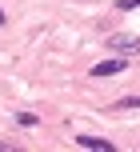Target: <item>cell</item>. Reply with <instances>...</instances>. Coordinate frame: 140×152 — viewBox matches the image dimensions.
<instances>
[{
    "mask_svg": "<svg viewBox=\"0 0 140 152\" xmlns=\"http://www.w3.org/2000/svg\"><path fill=\"white\" fill-rule=\"evenodd\" d=\"M108 48H112L116 56H124V52H140V36H112Z\"/></svg>",
    "mask_w": 140,
    "mask_h": 152,
    "instance_id": "obj_1",
    "label": "cell"
},
{
    "mask_svg": "<svg viewBox=\"0 0 140 152\" xmlns=\"http://www.w3.org/2000/svg\"><path fill=\"white\" fill-rule=\"evenodd\" d=\"M116 72H124V56H112V60H104V64H96V68H92L96 80H104V76H116Z\"/></svg>",
    "mask_w": 140,
    "mask_h": 152,
    "instance_id": "obj_2",
    "label": "cell"
},
{
    "mask_svg": "<svg viewBox=\"0 0 140 152\" xmlns=\"http://www.w3.org/2000/svg\"><path fill=\"white\" fill-rule=\"evenodd\" d=\"M76 144H80V148H92V152H112V144L100 140V136H76Z\"/></svg>",
    "mask_w": 140,
    "mask_h": 152,
    "instance_id": "obj_3",
    "label": "cell"
},
{
    "mask_svg": "<svg viewBox=\"0 0 140 152\" xmlns=\"http://www.w3.org/2000/svg\"><path fill=\"white\" fill-rule=\"evenodd\" d=\"M112 108H120V112H132V108H140V96H120Z\"/></svg>",
    "mask_w": 140,
    "mask_h": 152,
    "instance_id": "obj_4",
    "label": "cell"
},
{
    "mask_svg": "<svg viewBox=\"0 0 140 152\" xmlns=\"http://www.w3.org/2000/svg\"><path fill=\"white\" fill-rule=\"evenodd\" d=\"M16 124H20V128H36V116L32 112H16Z\"/></svg>",
    "mask_w": 140,
    "mask_h": 152,
    "instance_id": "obj_5",
    "label": "cell"
},
{
    "mask_svg": "<svg viewBox=\"0 0 140 152\" xmlns=\"http://www.w3.org/2000/svg\"><path fill=\"white\" fill-rule=\"evenodd\" d=\"M116 8L120 12H132V8H140V0H116Z\"/></svg>",
    "mask_w": 140,
    "mask_h": 152,
    "instance_id": "obj_6",
    "label": "cell"
},
{
    "mask_svg": "<svg viewBox=\"0 0 140 152\" xmlns=\"http://www.w3.org/2000/svg\"><path fill=\"white\" fill-rule=\"evenodd\" d=\"M0 28H4V8H0Z\"/></svg>",
    "mask_w": 140,
    "mask_h": 152,
    "instance_id": "obj_7",
    "label": "cell"
}]
</instances>
